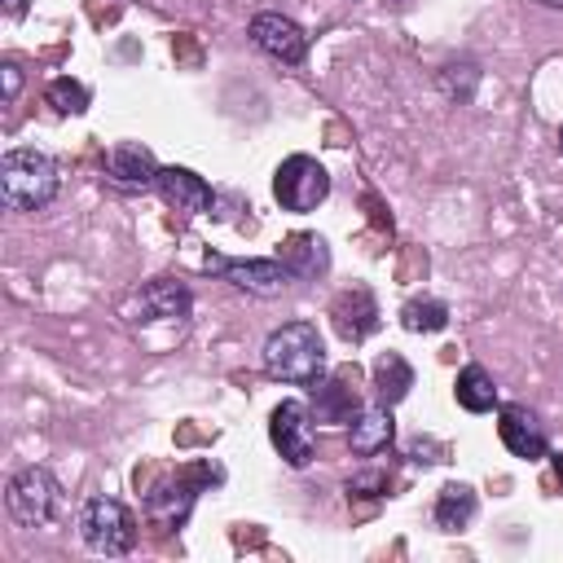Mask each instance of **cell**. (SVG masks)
<instances>
[{"instance_id":"cell-1","label":"cell","mask_w":563,"mask_h":563,"mask_svg":"<svg viewBox=\"0 0 563 563\" xmlns=\"http://www.w3.org/2000/svg\"><path fill=\"white\" fill-rule=\"evenodd\" d=\"M264 369L282 383H321L325 374V343L312 321H286L264 343Z\"/></svg>"},{"instance_id":"cell-2","label":"cell","mask_w":563,"mask_h":563,"mask_svg":"<svg viewBox=\"0 0 563 563\" xmlns=\"http://www.w3.org/2000/svg\"><path fill=\"white\" fill-rule=\"evenodd\" d=\"M57 194V163L44 150L18 145L0 158V198L13 211H40Z\"/></svg>"},{"instance_id":"cell-3","label":"cell","mask_w":563,"mask_h":563,"mask_svg":"<svg viewBox=\"0 0 563 563\" xmlns=\"http://www.w3.org/2000/svg\"><path fill=\"white\" fill-rule=\"evenodd\" d=\"M79 537H84V545L97 550V554H123V550H132V541H136V523H132V515H128L123 501H114V497H92V501H84V510H79Z\"/></svg>"},{"instance_id":"cell-4","label":"cell","mask_w":563,"mask_h":563,"mask_svg":"<svg viewBox=\"0 0 563 563\" xmlns=\"http://www.w3.org/2000/svg\"><path fill=\"white\" fill-rule=\"evenodd\" d=\"M325 194H330V172L308 154H290L273 172V198L286 211H312L325 202Z\"/></svg>"},{"instance_id":"cell-5","label":"cell","mask_w":563,"mask_h":563,"mask_svg":"<svg viewBox=\"0 0 563 563\" xmlns=\"http://www.w3.org/2000/svg\"><path fill=\"white\" fill-rule=\"evenodd\" d=\"M57 497H62V488L44 466H22L4 488L9 515L18 523H26V528H44L57 515Z\"/></svg>"},{"instance_id":"cell-6","label":"cell","mask_w":563,"mask_h":563,"mask_svg":"<svg viewBox=\"0 0 563 563\" xmlns=\"http://www.w3.org/2000/svg\"><path fill=\"white\" fill-rule=\"evenodd\" d=\"M268 440H273V449L290 466H308L312 462V449H317V427H312L308 405L303 400H282L268 413Z\"/></svg>"},{"instance_id":"cell-7","label":"cell","mask_w":563,"mask_h":563,"mask_svg":"<svg viewBox=\"0 0 563 563\" xmlns=\"http://www.w3.org/2000/svg\"><path fill=\"white\" fill-rule=\"evenodd\" d=\"M207 268L220 273L224 282H233L246 295H277L290 282L282 260H224V255H207Z\"/></svg>"},{"instance_id":"cell-8","label":"cell","mask_w":563,"mask_h":563,"mask_svg":"<svg viewBox=\"0 0 563 563\" xmlns=\"http://www.w3.org/2000/svg\"><path fill=\"white\" fill-rule=\"evenodd\" d=\"M251 40H255L260 53H268L273 62H286V66L303 62V53H308V35L299 31V22H290L282 13H255L251 18Z\"/></svg>"},{"instance_id":"cell-9","label":"cell","mask_w":563,"mask_h":563,"mask_svg":"<svg viewBox=\"0 0 563 563\" xmlns=\"http://www.w3.org/2000/svg\"><path fill=\"white\" fill-rule=\"evenodd\" d=\"M497 435H501V444H506L515 457H528V462L545 457V449H550L545 427H541V418H537L528 405H506V409L497 413Z\"/></svg>"},{"instance_id":"cell-10","label":"cell","mask_w":563,"mask_h":563,"mask_svg":"<svg viewBox=\"0 0 563 563\" xmlns=\"http://www.w3.org/2000/svg\"><path fill=\"white\" fill-rule=\"evenodd\" d=\"M158 163H154V154L141 145V141H119L110 154H106V176H110V185H119V189H154L158 185Z\"/></svg>"},{"instance_id":"cell-11","label":"cell","mask_w":563,"mask_h":563,"mask_svg":"<svg viewBox=\"0 0 563 563\" xmlns=\"http://www.w3.org/2000/svg\"><path fill=\"white\" fill-rule=\"evenodd\" d=\"M330 317H334V330H339L347 343H365V339L378 330V303H374L369 286L339 290L334 303H330Z\"/></svg>"},{"instance_id":"cell-12","label":"cell","mask_w":563,"mask_h":563,"mask_svg":"<svg viewBox=\"0 0 563 563\" xmlns=\"http://www.w3.org/2000/svg\"><path fill=\"white\" fill-rule=\"evenodd\" d=\"M189 290L180 282H150L136 303H132V321H180L189 317Z\"/></svg>"},{"instance_id":"cell-13","label":"cell","mask_w":563,"mask_h":563,"mask_svg":"<svg viewBox=\"0 0 563 563\" xmlns=\"http://www.w3.org/2000/svg\"><path fill=\"white\" fill-rule=\"evenodd\" d=\"M154 189H158L176 211H185V216H198V211L211 207V185H207L198 172H189V167H163Z\"/></svg>"},{"instance_id":"cell-14","label":"cell","mask_w":563,"mask_h":563,"mask_svg":"<svg viewBox=\"0 0 563 563\" xmlns=\"http://www.w3.org/2000/svg\"><path fill=\"white\" fill-rule=\"evenodd\" d=\"M396 435V422H391V405H369V409H356L352 427H347V444L356 457H374L378 449H387Z\"/></svg>"},{"instance_id":"cell-15","label":"cell","mask_w":563,"mask_h":563,"mask_svg":"<svg viewBox=\"0 0 563 563\" xmlns=\"http://www.w3.org/2000/svg\"><path fill=\"white\" fill-rule=\"evenodd\" d=\"M277 260L286 264L290 277H317L330 268V251H325V238L321 233H290L277 251Z\"/></svg>"},{"instance_id":"cell-16","label":"cell","mask_w":563,"mask_h":563,"mask_svg":"<svg viewBox=\"0 0 563 563\" xmlns=\"http://www.w3.org/2000/svg\"><path fill=\"white\" fill-rule=\"evenodd\" d=\"M369 374H374V391H378L383 405H400L409 396V387H413V369H409V361L400 352H383Z\"/></svg>"},{"instance_id":"cell-17","label":"cell","mask_w":563,"mask_h":563,"mask_svg":"<svg viewBox=\"0 0 563 563\" xmlns=\"http://www.w3.org/2000/svg\"><path fill=\"white\" fill-rule=\"evenodd\" d=\"M453 396L466 413H488L497 405V383L484 365H462L457 369V383H453Z\"/></svg>"},{"instance_id":"cell-18","label":"cell","mask_w":563,"mask_h":563,"mask_svg":"<svg viewBox=\"0 0 563 563\" xmlns=\"http://www.w3.org/2000/svg\"><path fill=\"white\" fill-rule=\"evenodd\" d=\"M312 400H317V418H325V422H352L356 409H361L356 391L347 387V374H339L330 383H317L312 387Z\"/></svg>"},{"instance_id":"cell-19","label":"cell","mask_w":563,"mask_h":563,"mask_svg":"<svg viewBox=\"0 0 563 563\" xmlns=\"http://www.w3.org/2000/svg\"><path fill=\"white\" fill-rule=\"evenodd\" d=\"M431 515H435V528H444V532L466 528L475 519V488L471 484H444Z\"/></svg>"},{"instance_id":"cell-20","label":"cell","mask_w":563,"mask_h":563,"mask_svg":"<svg viewBox=\"0 0 563 563\" xmlns=\"http://www.w3.org/2000/svg\"><path fill=\"white\" fill-rule=\"evenodd\" d=\"M400 325L413 330V334H435V330L449 325V308L440 299H409L400 308Z\"/></svg>"},{"instance_id":"cell-21","label":"cell","mask_w":563,"mask_h":563,"mask_svg":"<svg viewBox=\"0 0 563 563\" xmlns=\"http://www.w3.org/2000/svg\"><path fill=\"white\" fill-rule=\"evenodd\" d=\"M48 101H53L62 114H84V110H88V88H84L79 79H66V75H62V79L48 84Z\"/></svg>"},{"instance_id":"cell-22","label":"cell","mask_w":563,"mask_h":563,"mask_svg":"<svg viewBox=\"0 0 563 563\" xmlns=\"http://www.w3.org/2000/svg\"><path fill=\"white\" fill-rule=\"evenodd\" d=\"M0 75H4V101H13V97H18V84H22V70H18L13 62H4Z\"/></svg>"},{"instance_id":"cell-23","label":"cell","mask_w":563,"mask_h":563,"mask_svg":"<svg viewBox=\"0 0 563 563\" xmlns=\"http://www.w3.org/2000/svg\"><path fill=\"white\" fill-rule=\"evenodd\" d=\"M4 13H9V18H22V13H26V0H4Z\"/></svg>"},{"instance_id":"cell-24","label":"cell","mask_w":563,"mask_h":563,"mask_svg":"<svg viewBox=\"0 0 563 563\" xmlns=\"http://www.w3.org/2000/svg\"><path fill=\"white\" fill-rule=\"evenodd\" d=\"M554 475H559V484H563V453H554Z\"/></svg>"},{"instance_id":"cell-25","label":"cell","mask_w":563,"mask_h":563,"mask_svg":"<svg viewBox=\"0 0 563 563\" xmlns=\"http://www.w3.org/2000/svg\"><path fill=\"white\" fill-rule=\"evenodd\" d=\"M541 4H554V9H563V0H541Z\"/></svg>"},{"instance_id":"cell-26","label":"cell","mask_w":563,"mask_h":563,"mask_svg":"<svg viewBox=\"0 0 563 563\" xmlns=\"http://www.w3.org/2000/svg\"><path fill=\"white\" fill-rule=\"evenodd\" d=\"M559 145H563V132H559Z\"/></svg>"}]
</instances>
